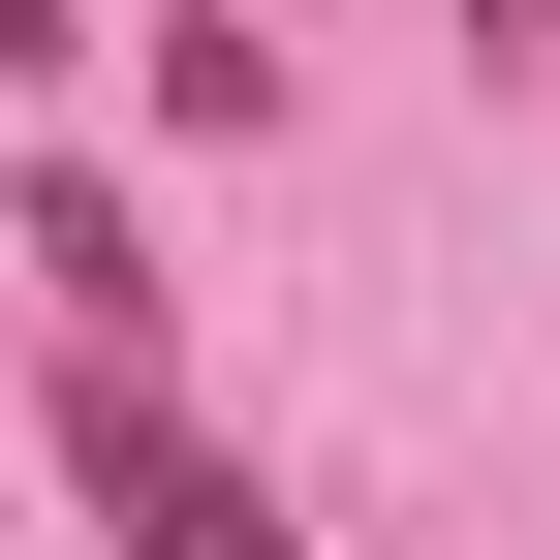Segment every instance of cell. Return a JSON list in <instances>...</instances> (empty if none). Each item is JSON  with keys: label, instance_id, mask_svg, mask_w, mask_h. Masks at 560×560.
I'll return each mask as SVG.
<instances>
[{"label": "cell", "instance_id": "obj_1", "mask_svg": "<svg viewBox=\"0 0 560 560\" xmlns=\"http://www.w3.org/2000/svg\"><path fill=\"white\" fill-rule=\"evenodd\" d=\"M62 467H94V499H125V560H312V529H280L249 467H219V436H187V405H156V374H125V342H94V374H62Z\"/></svg>", "mask_w": 560, "mask_h": 560}, {"label": "cell", "instance_id": "obj_2", "mask_svg": "<svg viewBox=\"0 0 560 560\" xmlns=\"http://www.w3.org/2000/svg\"><path fill=\"white\" fill-rule=\"evenodd\" d=\"M32 280H62V312L125 342V312H156V219H125V187H32Z\"/></svg>", "mask_w": 560, "mask_h": 560}]
</instances>
